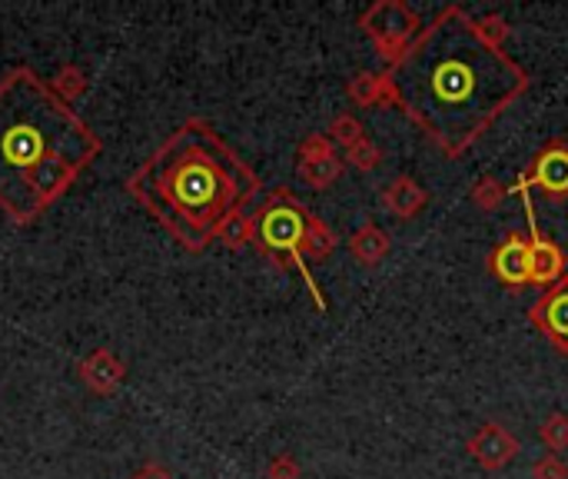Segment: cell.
<instances>
[{
	"label": "cell",
	"instance_id": "cell-2",
	"mask_svg": "<svg viewBox=\"0 0 568 479\" xmlns=\"http://www.w3.org/2000/svg\"><path fill=\"white\" fill-rule=\"evenodd\" d=\"M100 153L97 133L31 67L0 77V210L34 224Z\"/></svg>",
	"mask_w": 568,
	"mask_h": 479
},
{
	"label": "cell",
	"instance_id": "cell-4",
	"mask_svg": "<svg viewBox=\"0 0 568 479\" xmlns=\"http://www.w3.org/2000/svg\"><path fill=\"white\" fill-rule=\"evenodd\" d=\"M313 230H316V220L286 190H276L273 197H266V204L250 217L253 247L276 263H296L299 266L303 250H309Z\"/></svg>",
	"mask_w": 568,
	"mask_h": 479
},
{
	"label": "cell",
	"instance_id": "cell-5",
	"mask_svg": "<svg viewBox=\"0 0 568 479\" xmlns=\"http://www.w3.org/2000/svg\"><path fill=\"white\" fill-rule=\"evenodd\" d=\"M362 28L375 37L379 51H383L396 64L409 51V44L416 41L419 18L409 8H403V4H375L362 18Z\"/></svg>",
	"mask_w": 568,
	"mask_h": 479
},
{
	"label": "cell",
	"instance_id": "cell-11",
	"mask_svg": "<svg viewBox=\"0 0 568 479\" xmlns=\"http://www.w3.org/2000/svg\"><path fill=\"white\" fill-rule=\"evenodd\" d=\"M369 247H372V253H375V257H379V253H386V233H379V230L365 227V230L352 240V253H359L362 260H369Z\"/></svg>",
	"mask_w": 568,
	"mask_h": 479
},
{
	"label": "cell",
	"instance_id": "cell-9",
	"mask_svg": "<svg viewBox=\"0 0 568 479\" xmlns=\"http://www.w3.org/2000/svg\"><path fill=\"white\" fill-rule=\"evenodd\" d=\"M528 250H532V280L535 283H548V280H555L561 273V266H565L561 250L555 243H548L545 237H538L535 224H532V243H528Z\"/></svg>",
	"mask_w": 568,
	"mask_h": 479
},
{
	"label": "cell",
	"instance_id": "cell-10",
	"mask_svg": "<svg viewBox=\"0 0 568 479\" xmlns=\"http://www.w3.org/2000/svg\"><path fill=\"white\" fill-rule=\"evenodd\" d=\"M512 449H515V443L499 429V426H485L476 439H472V453H476V459L482 462V466H502L509 456H512Z\"/></svg>",
	"mask_w": 568,
	"mask_h": 479
},
{
	"label": "cell",
	"instance_id": "cell-1",
	"mask_svg": "<svg viewBox=\"0 0 568 479\" xmlns=\"http://www.w3.org/2000/svg\"><path fill=\"white\" fill-rule=\"evenodd\" d=\"M386 87L433 143L462 156L528 90V74L462 8H446L390 67Z\"/></svg>",
	"mask_w": 568,
	"mask_h": 479
},
{
	"label": "cell",
	"instance_id": "cell-7",
	"mask_svg": "<svg viewBox=\"0 0 568 479\" xmlns=\"http://www.w3.org/2000/svg\"><path fill=\"white\" fill-rule=\"evenodd\" d=\"M532 184L548 194V197H568V146L565 143H548L538 156H535V167H532Z\"/></svg>",
	"mask_w": 568,
	"mask_h": 479
},
{
	"label": "cell",
	"instance_id": "cell-6",
	"mask_svg": "<svg viewBox=\"0 0 568 479\" xmlns=\"http://www.w3.org/2000/svg\"><path fill=\"white\" fill-rule=\"evenodd\" d=\"M535 330H542L555 350L568 353V276H558L528 309Z\"/></svg>",
	"mask_w": 568,
	"mask_h": 479
},
{
	"label": "cell",
	"instance_id": "cell-3",
	"mask_svg": "<svg viewBox=\"0 0 568 479\" xmlns=\"http://www.w3.org/2000/svg\"><path fill=\"white\" fill-rule=\"evenodd\" d=\"M256 190V174L207 120L176 127L127 181V194L186 250L223 237Z\"/></svg>",
	"mask_w": 568,
	"mask_h": 479
},
{
	"label": "cell",
	"instance_id": "cell-8",
	"mask_svg": "<svg viewBox=\"0 0 568 479\" xmlns=\"http://www.w3.org/2000/svg\"><path fill=\"white\" fill-rule=\"evenodd\" d=\"M489 266H492V273H495L502 283L522 286V283L532 280V250H528V243H525L522 237H505V240L492 250Z\"/></svg>",
	"mask_w": 568,
	"mask_h": 479
}]
</instances>
